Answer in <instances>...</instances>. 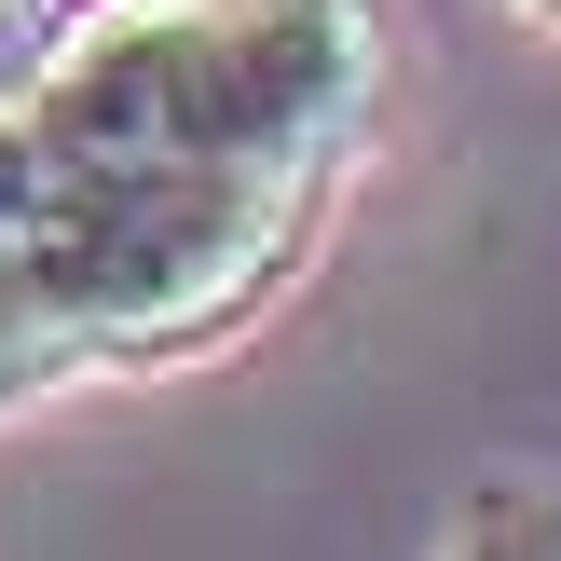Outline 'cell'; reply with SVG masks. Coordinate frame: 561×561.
I'll list each match as a JSON object with an SVG mask.
<instances>
[{"label":"cell","instance_id":"cell-1","mask_svg":"<svg viewBox=\"0 0 561 561\" xmlns=\"http://www.w3.org/2000/svg\"><path fill=\"white\" fill-rule=\"evenodd\" d=\"M343 164L233 151H69L0 110V274L69 370H151L261 316Z\"/></svg>","mask_w":561,"mask_h":561},{"label":"cell","instance_id":"cell-2","mask_svg":"<svg viewBox=\"0 0 561 561\" xmlns=\"http://www.w3.org/2000/svg\"><path fill=\"white\" fill-rule=\"evenodd\" d=\"M383 82L370 0H124L55 27L14 124L69 151H233V164H343Z\"/></svg>","mask_w":561,"mask_h":561},{"label":"cell","instance_id":"cell-3","mask_svg":"<svg viewBox=\"0 0 561 561\" xmlns=\"http://www.w3.org/2000/svg\"><path fill=\"white\" fill-rule=\"evenodd\" d=\"M453 561H561V493H535V480H493L480 507H466Z\"/></svg>","mask_w":561,"mask_h":561},{"label":"cell","instance_id":"cell-4","mask_svg":"<svg viewBox=\"0 0 561 561\" xmlns=\"http://www.w3.org/2000/svg\"><path fill=\"white\" fill-rule=\"evenodd\" d=\"M55 370H69V356L42 343V316H27V301H14V274H0V411H14L27 383H55Z\"/></svg>","mask_w":561,"mask_h":561},{"label":"cell","instance_id":"cell-5","mask_svg":"<svg viewBox=\"0 0 561 561\" xmlns=\"http://www.w3.org/2000/svg\"><path fill=\"white\" fill-rule=\"evenodd\" d=\"M42 55H55V14H42V0H0V110L27 96V69H42Z\"/></svg>","mask_w":561,"mask_h":561},{"label":"cell","instance_id":"cell-6","mask_svg":"<svg viewBox=\"0 0 561 561\" xmlns=\"http://www.w3.org/2000/svg\"><path fill=\"white\" fill-rule=\"evenodd\" d=\"M535 14H548V27H561V0H535Z\"/></svg>","mask_w":561,"mask_h":561},{"label":"cell","instance_id":"cell-7","mask_svg":"<svg viewBox=\"0 0 561 561\" xmlns=\"http://www.w3.org/2000/svg\"><path fill=\"white\" fill-rule=\"evenodd\" d=\"M42 14H69V0H42Z\"/></svg>","mask_w":561,"mask_h":561}]
</instances>
